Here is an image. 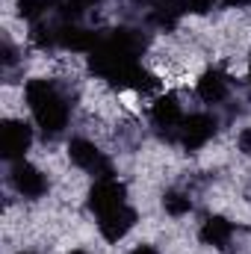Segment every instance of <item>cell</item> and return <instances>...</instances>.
I'll use <instances>...</instances> for the list:
<instances>
[{"mask_svg":"<svg viewBox=\"0 0 251 254\" xmlns=\"http://www.w3.org/2000/svg\"><path fill=\"white\" fill-rule=\"evenodd\" d=\"M24 95H27V104H30V110H33V119H36V125L42 127L45 133H60L68 122V104H65V98L54 89V83H48V80H30L27 83V89H24Z\"/></svg>","mask_w":251,"mask_h":254,"instance_id":"cell-1","label":"cell"},{"mask_svg":"<svg viewBox=\"0 0 251 254\" xmlns=\"http://www.w3.org/2000/svg\"><path fill=\"white\" fill-rule=\"evenodd\" d=\"M68 154H71L74 166H80L83 172L98 175V178H113V163L104 157V151H98L95 142H89V139H71L68 142Z\"/></svg>","mask_w":251,"mask_h":254,"instance_id":"cell-2","label":"cell"},{"mask_svg":"<svg viewBox=\"0 0 251 254\" xmlns=\"http://www.w3.org/2000/svg\"><path fill=\"white\" fill-rule=\"evenodd\" d=\"M30 142H33V130L27 125H21V122H6L3 130H0V154L12 163L24 160Z\"/></svg>","mask_w":251,"mask_h":254,"instance_id":"cell-3","label":"cell"},{"mask_svg":"<svg viewBox=\"0 0 251 254\" xmlns=\"http://www.w3.org/2000/svg\"><path fill=\"white\" fill-rule=\"evenodd\" d=\"M213 133H216V122L210 116H204V113H195V116L184 119V125L178 130V139L184 142V148L195 151V148L207 145L213 139Z\"/></svg>","mask_w":251,"mask_h":254,"instance_id":"cell-4","label":"cell"},{"mask_svg":"<svg viewBox=\"0 0 251 254\" xmlns=\"http://www.w3.org/2000/svg\"><path fill=\"white\" fill-rule=\"evenodd\" d=\"M12 187L21 192L24 198H42L45 192H48V181H45V175L36 169V166H30V163H24V160H18L15 166H12Z\"/></svg>","mask_w":251,"mask_h":254,"instance_id":"cell-5","label":"cell"},{"mask_svg":"<svg viewBox=\"0 0 251 254\" xmlns=\"http://www.w3.org/2000/svg\"><path fill=\"white\" fill-rule=\"evenodd\" d=\"M136 225V210L133 207H116V210H110V213H104V216H98V228H101V234H104V240H110V243H119V240H125L127 231Z\"/></svg>","mask_w":251,"mask_h":254,"instance_id":"cell-6","label":"cell"},{"mask_svg":"<svg viewBox=\"0 0 251 254\" xmlns=\"http://www.w3.org/2000/svg\"><path fill=\"white\" fill-rule=\"evenodd\" d=\"M89 204H92V210L98 216H104V213H110V210H116V207L125 204V187L116 178H101L95 184L92 195H89Z\"/></svg>","mask_w":251,"mask_h":254,"instance_id":"cell-7","label":"cell"},{"mask_svg":"<svg viewBox=\"0 0 251 254\" xmlns=\"http://www.w3.org/2000/svg\"><path fill=\"white\" fill-rule=\"evenodd\" d=\"M151 116H154V125L163 127V130H172V133H178V130H181V125H184V116H181V104H178L172 95L160 98V101L154 104Z\"/></svg>","mask_w":251,"mask_h":254,"instance_id":"cell-8","label":"cell"},{"mask_svg":"<svg viewBox=\"0 0 251 254\" xmlns=\"http://www.w3.org/2000/svg\"><path fill=\"white\" fill-rule=\"evenodd\" d=\"M198 98L207 104H219L228 98V77L222 71H204L198 80Z\"/></svg>","mask_w":251,"mask_h":254,"instance_id":"cell-9","label":"cell"},{"mask_svg":"<svg viewBox=\"0 0 251 254\" xmlns=\"http://www.w3.org/2000/svg\"><path fill=\"white\" fill-rule=\"evenodd\" d=\"M231 237H234V225H231L228 219H222V216L207 219L204 228H201V240H204L207 246H216V249H225Z\"/></svg>","mask_w":251,"mask_h":254,"instance_id":"cell-10","label":"cell"},{"mask_svg":"<svg viewBox=\"0 0 251 254\" xmlns=\"http://www.w3.org/2000/svg\"><path fill=\"white\" fill-rule=\"evenodd\" d=\"M163 207L172 213V216H184L192 210V201H189L187 195H181V192H169L166 198H163Z\"/></svg>","mask_w":251,"mask_h":254,"instance_id":"cell-11","label":"cell"},{"mask_svg":"<svg viewBox=\"0 0 251 254\" xmlns=\"http://www.w3.org/2000/svg\"><path fill=\"white\" fill-rule=\"evenodd\" d=\"M98 0H60V9H63L65 18H77V15H83L86 9H92Z\"/></svg>","mask_w":251,"mask_h":254,"instance_id":"cell-12","label":"cell"},{"mask_svg":"<svg viewBox=\"0 0 251 254\" xmlns=\"http://www.w3.org/2000/svg\"><path fill=\"white\" fill-rule=\"evenodd\" d=\"M184 12H192V15H204L213 9V0H181Z\"/></svg>","mask_w":251,"mask_h":254,"instance_id":"cell-13","label":"cell"},{"mask_svg":"<svg viewBox=\"0 0 251 254\" xmlns=\"http://www.w3.org/2000/svg\"><path fill=\"white\" fill-rule=\"evenodd\" d=\"M237 145H240V151H243V154H249V157H251V127L240 130V136H237Z\"/></svg>","mask_w":251,"mask_h":254,"instance_id":"cell-14","label":"cell"},{"mask_svg":"<svg viewBox=\"0 0 251 254\" xmlns=\"http://www.w3.org/2000/svg\"><path fill=\"white\" fill-rule=\"evenodd\" d=\"M225 6H231V9H243V6H251V0H222Z\"/></svg>","mask_w":251,"mask_h":254,"instance_id":"cell-15","label":"cell"},{"mask_svg":"<svg viewBox=\"0 0 251 254\" xmlns=\"http://www.w3.org/2000/svg\"><path fill=\"white\" fill-rule=\"evenodd\" d=\"M133 254H157L151 246H139V249H133Z\"/></svg>","mask_w":251,"mask_h":254,"instance_id":"cell-16","label":"cell"},{"mask_svg":"<svg viewBox=\"0 0 251 254\" xmlns=\"http://www.w3.org/2000/svg\"><path fill=\"white\" fill-rule=\"evenodd\" d=\"M68 254H86V252H68Z\"/></svg>","mask_w":251,"mask_h":254,"instance_id":"cell-17","label":"cell"},{"mask_svg":"<svg viewBox=\"0 0 251 254\" xmlns=\"http://www.w3.org/2000/svg\"><path fill=\"white\" fill-rule=\"evenodd\" d=\"M24 254H27V252H24Z\"/></svg>","mask_w":251,"mask_h":254,"instance_id":"cell-18","label":"cell"}]
</instances>
